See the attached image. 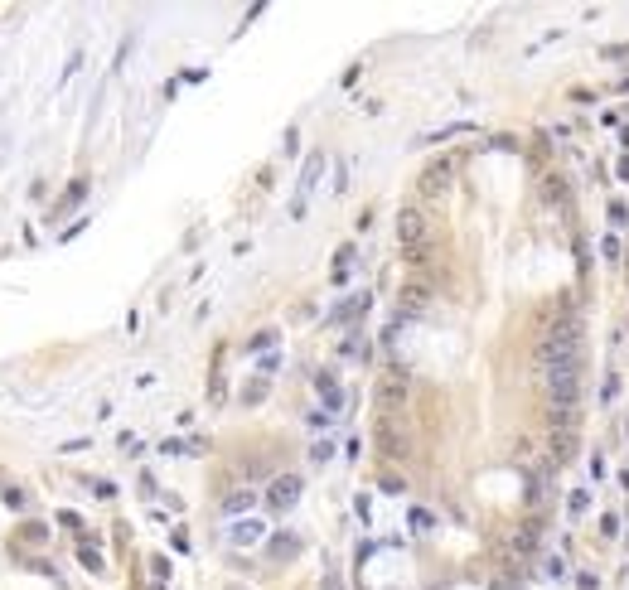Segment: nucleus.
I'll use <instances>...</instances> for the list:
<instances>
[{
  "instance_id": "nucleus-3",
  "label": "nucleus",
  "mask_w": 629,
  "mask_h": 590,
  "mask_svg": "<svg viewBox=\"0 0 629 590\" xmlns=\"http://www.w3.org/2000/svg\"><path fill=\"white\" fill-rule=\"evenodd\" d=\"M450 179H455V160H431L421 169L416 189H421V199H440V194L450 189Z\"/></svg>"
},
{
  "instance_id": "nucleus-2",
  "label": "nucleus",
  "mask_w": 629,
  "mask_h": 590,
  "mask_svg": "<svg viewBox=\"0 0 629 590\" xmlns=\"http://www.w3.org/2000/svg\"><path fill=\"white\" fill-rule=\"evenodd\" d=\"M373 435H378V450H383L387 460H407L411 455V440H407V426L397 421V416H378V426H373Z\"/></svg>"
},
{
  "instance_id": "nucleus-1",
  "label": "nucleus",
  "mask_w": 629,
  "mask_h": 590,
  "mask_svg": "<svg viewBox=\"0 0 629 590\" xmlns=\"http://www.w3.org/2000/svg\"><path fill=\"white\" fill-rule=\"evenodd\" d=\"M576 397H581V368H557V373H547V402L552 411H576Z\"/></svg>"
},
{
  "instance_id": "nucleus-7",
  "label": "nucleus",
  "mask_w": 629,
  "mask_h": 590,
  "mask_svg": "<svg viewBox=\"0 0 629 590\" xmlns=\"http://www.w3.org/2000/svg\"><path fill=\"white\" fill-rule=\"evenodd\" d=\"M320 169H325V155H310V160H305V174H301V194H310V189H315V179H320Z\"/></svg>"
},
{
  "instance_id": "nucleus-5",
  "label": "nucleus",
  "mask_w": 629,
  "mask_h": 590,
  "mask_svg": "<svg viewBox=\"0 0 629 590\" xmlns=\"http://www.w3.org/2000/svg\"><path fill=\"white\" fill-rule=\"evenodd\" d=\"M426 305H431V286H426V281H407V286H402V310L416 315V310H426Z\"/></svg>"
},
{
  "instance_id": "nucleus-9",
  "label": "nucleus",
  "mask_w": 629,
  "mask_h": 590,
  "mask_svg": "<svg viewBox=\"0 0 629 590\" xmlns=\"http://www.w3.org/2000/svg\"><path fill=\"white\" fill-rule=\"evenodd\" d=\"M5 508H25V494L20 489H5Z\"/></svg>"
},
{
  "instance_id": "nucleus-4",
  "label": "nucleus",
  "mask_w": 629,
  "mask_h": 590,
  "mask_svg": "<svg viewBox=\"0 0 629 590\" xmlns=\"http://www.w3.org/2000/svg\"><path fill=\"white\" fill-rule=\"evenodd\" d=\"M378 406L387 416H397L407 406V373H383L378 377Z\"/></svg>"
},
{
  "instance_id": "nucleus-8",
  "label": "nucleus",
  "mask_w": 629,
  "mask_h": 590,
  "mask_svg": "<svg viewBox=\"0 0 629 590\" xmlns=\"http://www.w3.org/2000/svg\"><path fill=\"white\" fill-rule=\"evenodd\" d=\"M252 499H257L252 489H238V494H233V499H228L223 508H228V513H243V508H252Z\"/></svg>"
},
{
  "instance_id": "nucleus-6",
  "label": "nucleus",
  "mask_w": 629,
  "mask_h": 590,
  "mask_svg": "<svg viewBox=\"0 0 629 590\" xmlns=\"http://www.w3.org/2000/svg\"><path fill=\"white\" fill-rule=\"evenodd\" d=\"M296 494H301V479H296V474H281V479L272 484V503H276V508H291Z\"/></svg>"
}]
</instances>
